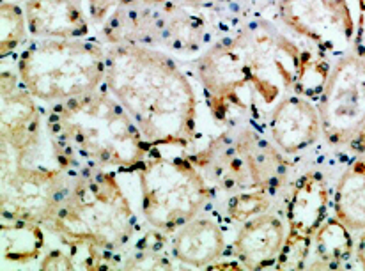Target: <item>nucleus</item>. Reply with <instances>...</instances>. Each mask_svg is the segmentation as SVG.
Listing matches in <instances>:
<instances>
[{
    "label": "nucleus",
    "mask_w": 365,
    "mask_h": 271,
    "mask_svg": "<svg viewBox=\"0 0 365 271\" xmlns=\"http://www.w3.org/2000/svg\"><path fill=\"white\" fill-rule=\"evenodd\" d=\"M323 137L331 148H349L365 128V57L349 52L331 66L317 100Z\"/></svg>",
    "instance_id": "obj_10"
},
{
    "label": "nucleus",
    "mask_w": 365,
    "mask_h": 271,
    "mask_svg": "<svg viewBox=\"0 0 365 271\" xmlns=\"http://www.w3.org/2000/svg\"><path fill=\"white\" fill-rule=\"evenodd\" d=\"M153 6V4H170V6L188 7V9H199L202 0H89V14L96 24H103L112 11L124 6Z\"/></svg>",
    "instance_id": "obj_25"
},
{
    "label": "nucleus",
    "mask_w": 365,
    "mask_h": 271,
    "mask_svg": "<svg viewBox=\"0 0 365 271\" xmlns=\"http://www.w3.org/2000/svg\"><path fill=\"white\" fill-rule=\"evenodd\" d=\"M243 53L254 110L273 107L291 94L319 100L331 66L327 55L297 43L266 20H254L235 34Z\"/></svg>",
    "instance_id": "obj_3"
},
{
    "label": "nucleus",
    "mask_w": 365,
    "mask_h": 271,
    "mask_svg": "<svg viewBox=\"0 0 365 271\" xmlns=\"http://www.w3.org/2000/svg\"><path fill=\"white\" fill-rule=\"evenodd\" d=\"M227 250V240L215 220L195 217L173 234L170 255L192 268H210Z\"/></svg>",
    "instance_id": "obj_17"
},
{
    "label": "nucleus",
    "mask_w": 365,
    "mask_h": 271,
    "mask_svg": "<svg viewBox=\"0 0 365 271\" xmlns=\"http://www.w3.org/2000/svg\"><path fill=\"white\" fill-rule=\"evenodd\" d=\"M348 149H351V151L356 153V155H360V153H365V128L362 131H360L359 137H356L355 140L351 142V145H349Z\"/></svg>",
    "instance_id": "obj_28"
},
{
    "label": "nucleus",
    "mask_w": 365,
    "mask_h": 271,
    "mask_svg": "<svg viewBox=\"0 0 365 271\" xmlns=\"http://www.w3.org/2000/svg\"><path fill=\"white\" fill-rule=\"evenodd\" d=\"M195 68L207 107L218 123L229 121L235 112L254 110L243 53L235 36L210 46L197 58Z\"/></svg>",
    "instance_id": "obj_12"
},
{
    "label": "nucleus",
    "mask_w": 365,
    "mask_h": 271,
    "mask_svg": "<svg viewBox=\"0 0 365 271\" xmlns=\"http://www.w3.org/2000/svg\"><path fill=\"white\" fill-rule=\"evenodd\" d=\"M0 149L2 172L24 165L34 155L41 135V110L38 100L25 89L18 73L4 69L0 76Z\"/></svg>",
    "instance_id": "obj_13"
},
{
    "label": "nucleus",
    "mask_w": 365,
    "mask_h": 271,
    "mask_svg": "<svg viewBox=\"0 0 365 271\" xmlns=\"http://www.w3.org/2000/svg\"><path fill=\"white\" fill-rule=\"evenodd\" d=\"M310 250H312V237L304 234L287 230L286 243L279 255L275 268L279 270H304L309 262Z\"/></svg>",
    "instance_id": "obj_24"
},
{
    "label": "nucleus",
    "mask_w": 365,
    "mask_h": 271,
    "mask_svg": "<svg viewBox=\"0 0 365 271\" xmlns=\"http://www.w3.org/2000/svg\"><path fill=\"white\" fill-rule=\"evenodd\" d=\"M41 270H75V265H73L71 254L68 250H62V248H53L50 250L45 257L39 262Z\"/></svg>",
    "instance_id": "obj_26"
},
{
    "label": "nucleus",
    "mask_w": 365,
    "mask_h": 271,
    "mask_svg": "<svg viewBox=\"0 0 365 271\" xmlns=\"http://www.w3.org/2000/svg\"><path fill=\"white\" fill-rule=\"evenodd\" d=\"M48 229L68 243L118 254L133 237L137 217L115 172L94 170L78 175Z\"/></svg>",
    "instance_id": "obj_4"
},
{
    "label": "nucleus",
    "mask_w": 365,
    "mask_h": 271,
    "mask_svg": "<svg viewBox=\"0 0 365 271\" xmlns=\"http://www.w3.org/2000/svg\"><path fill=\"white\" fill-rule=\"evenodd\" d=\"M287 225L275 213H262L240 227L232 243L236 261L245 270H264L275 266L286 243Z\"/></svg>",
    "instance_id": "obj_15"
},
{
    "label": "nucleus",
    "mask_w": 365,
    "mask_h": 271,
    "mask_svg": "<svg viewBox=\"0 0 365 271\" xmlns=\"http://www.w3.org/2000/svg\"><path fill=\"white\" fill-rule=\"evenodd\" d=\"M355 254H356V261L360 262V266L365 268V229L360 230V237L359 243L355 247Z\"/></svg>",
    "instance_id": "obj_27"
},
{
    "label": "nucleus",
    "mask_w": 365,
    "mask_h": 271,
    "mask_svg": "<svg viewBox=\"0 0 365 271\" xmlns=\"http://www.w3.org/2000/svg\"><path fill=\"white\" fill-rule=\"evenodd\" d=\"M18 76L38 101L62 103L105 86L107 50L87 39H38L21 50Z\"/></svg>",
    "instance_id": "obj_5"
},
{
    "label": "nucleus",
    "mask_w": 365,
    "mask_h": 271,
    "mask_svg": "<svg viewBox=\"0 0 365 271\" xmlns=\"http://www.w3.org/2000/svg\"><path fill=\"white\" fill-rule=\"evenodd\" d=\"M78 174L57 167L16 165L2 172V220H25L48 227L68 199Z\"/></svg>",
    "instance_id": "obj_9"
},
{
    "label": "nucleus",
    "mask_w": 365,
    "mask_h": 271,
    "mask_svg": "<svg viewBox=\"0 0 365 271\" xmlns=\"http://www.w3.org/2000/svg\"><path fill=\"white\" fill-rule=\"evenodd\" d=\"M331 200L327 179L316 170L305 172L294 183L287 200V230L314 237L321 223L328 218Z\"/></svg>",
    "instance_id": "obj_18"
},
{
    "label": "nucleus",
    "mask_w": 365,
    "mask_h": 271,
    "mask_svg": "<svg viewBox=\"0 0 365 271\" xmlns=\"http://www.w3.org/2000/svg\"><path fill=\"white\" fill-rule=\"evenodd\" d=\"M359 4V14H365V0H356Z\"/></svg>",
    "instance_id": "obj_29"
},
{
    "label": "nucleus",
    "mask_w": 365,
    "mask_h": 271,
    "mask_svg": "<svg viewBox=\"0 0 365 271\" xmlns=\"http://www.w3.org/2000/svg\"><path fill=\"white\" fill-rule=\"evenodd\" d=\"M268 130L272 142L287 156L304 153L323 137V124L312 100L291 94L269 112Z\"/></svg>",
    "instance_id": "obj_14"
},
{
    "label": "nucleus",
    "mask_w": 365,
    "mask_h": 271,
    "mask_svg": "<svg viewBox=\"0 0 365 271\" xmlns=\"http://www.w3.org/2000/svg\"><path fill=\"white\" fill-rule=\"evenodd\" d=\"M24 9L36 39H82L91 31L78 0H27Z\"/></svg>",
    "instance_id": "obj_16"
},
{
    "label": "nucleus",
    "mask_w": 365,
    "mask_h": 271,
    "mask_svg": "<svg viewBox=\"0 0 365 271\" xmlns=\"http://www.w3.org/2000/svg\"><path fill=\"white\" fill-rule=\"evenodd\" d=\"M353 230L337 217L327 218L312 237V250L316 261L310 268H341L355 252Z\"/></svg>",
    "instance_id": "obj_21"
},
{
    "label": "nucleus",
    "mask_w": 365,
    "mask_h": 271,
    "mask_svg": "<svg viewBox=\"0 0 365 271\" xmlns=\"http://www.w3.org/2000/svg\"><path fill=\"white\" fill-rule=\"evenodd\" d=\"M334 211L353 232L365 229V153H360L339 178Z\"/></svg>",
    "instance_id": "obj_19"
},
{
    "label": "nucleus",
    "mask_w": 365,
    "mask_h": 271,
    "mask_svg": "<svg viewBox=\"0 0 365 271\" xmlns=\"http://www.w3.org/2000/svg\"><path fill=\"white\" fill-rule=\"evenodd\" d=\"M273 193L266 190H243L229 197L225 215L238 223H245L247 220L266 213L272 206Z\"/></svg>",
    "instance_id": "obj_23"
},
{
    "label": "nucleus",
    "mask_w": 365,
    "mask_h": 271,
    "mask_svg": "<svg viewBox=\"0 0 365 271\" xmlns=\"http://www.w3.org/2000/svg\"><path fill=\"white\" fill-rule=\"evenodd\" d=\"M138 181L145 222L167 236L199 217L213 199V186L188 156H149Z\"/></svg>",
    "instance_id": "obj_7"
},
{
    "label": "nucleus",
    "mask_w": 365,
    "mask_h": 271,
    "mask_svg": "<svg viewBox=\"0 0 365 271\" xmlns=\"http://www.w3.org/2000/svg\"><path fill=\"white\" fill-rule=\"evenodd\" d=\"M0 247L6 262L27 265L43 255L46 237L41 223L25 220H2L0 225Z\"/></svg>",
    "instance_id": "obj_20"
},
{
    "label": "nucleus",
    "mask_w": 365,
    "mask_h": 271,
    "mask_svg": "<svg viewBox=\"0 0 365 271\" xmlns=\"http://www.w3.org/2000/svg\"><path fill=\"white\" fill-rule=\"evenodd\" d=\"M277 9L284 27L324 55L353 52L356 21L349 0H279Z\"/></svg>",
    "instance_id": "obj_11"
},
{
    "label": "nucleus",
    "mask_w": 365,
    "mask_h": 271,
    "mask_svg": "<svg viewBox=\"0 0 365 271\" xmlns=\"http://www.w3.org/2000/svg\"><path fill=\"white\" fill-rule=\"evenodd\" d=\"M46 126L57 165L78 175L94 170L138 172L156 153L107 86L52 105Z\"/></svg>",
    "instance_id": "obj_2"
},
{
    "label": "nucleus",
    "mask_w": 365,
    "mask_h": 271,
    "mask_svg": "<svg viewBox=\"0 0 365 271\" xmlns=\"http://www.w3.org/2000/svg\"><path fill=\"white\" fill-rule=\"evenodd\" d=\"M199 167L213 188L236 193L243 190L279 192L291 163L264 135L250 126L231 128L213 138L199 155Z\"/></svg>",
    "instance_id": "obj_6"
},
{
    "label": "nucleus",
    "mask_w": 365,
    "mask_h": 271,
    "mask_svg": "<svg viewBox=\"0 0 365 271\" xmlns=\"http://www.w3.org/2000/svg\"><path fill=\"white\" fill-rule=\"evenodd\" d=\"M29 25L25 9L18 4L2 0L0 4V57L16 52L27 41Z\"/></svg>",
    "instance_id": "obj_22"
},
{
    "label": "nucleus",
    "mask_w": 365,
    "mask_h": 271,
    "mask_svg": "<svg viewBox=\"0 0 365 271\" xmlns=\"http://www.w3.org/2000/svg\"><path fill=\"white\" fill-rule=\"evenodd\" d=\"M195 11L170 4L124 6L112 11L101 31L110 46L137 45L193 53L206 38V21Z\"/></svg>",
    "instance_id": "obj_8"
},
{
    "label": "nucleus",
    "mask_w": 365,
    "mask_h": 271,
    "mask_svg": "<svg viewBox=\"0 0 365 271\" xmlns=\"http://www.w3.org/2000/svg\"><path fill=\"white\" fill-rule=\"evenodd\" d=\"M105 86L153 148L190 149L199 138V100L185 71L162 50H107Z\"/></svg>",
    "instance_id": "obj_1"
}]
</instances>
